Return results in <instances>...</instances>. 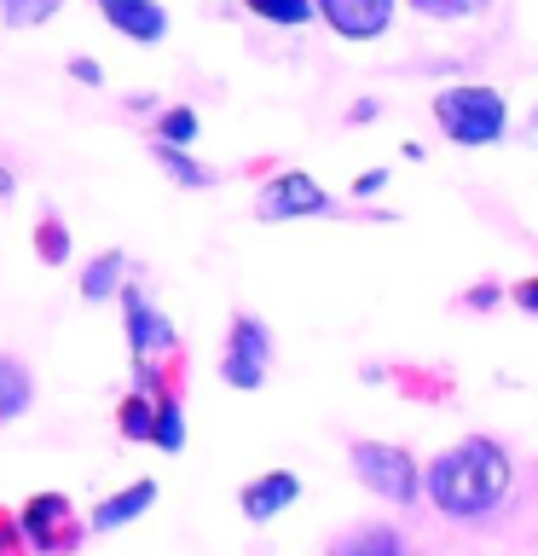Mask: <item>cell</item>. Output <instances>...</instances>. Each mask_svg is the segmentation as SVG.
Returning a JSON list of instances; mask_svg holds the SVG:
<instances>
[{
    "mask_svg": "<svg viewBox=\"0 0 538 556\" xmlns=\"http://www.w3.org/2000/svg\"><path fill=\"white\" fill-rule=\"evenodd\" d=\"M417 493H423L446 521H458V528H486V521H498L510 510L515 458L503 441H492V434H463L458 446L434 452V458L417 469Z\"/></svg>",
    "mask_w": 538,
    "mask_h": 556,
    "instance_id": "cell-1",
    "label": "cell"
},
{
    "mask_svg": "<svg viewBox=\"0 0 538 556\" xmlns=\"http://www.w3.org/2000/svg\"><path fill=\"white\" fill-rule=\"evenodd\" d=\"M428 111H434V122H440V134L451 139V146H463V151L498 146V139L510 134V99H503L492 81L440 87V93L428 99Z\"/></svg>",
    "mask_w": 538,
    "mask_h": 556,
    "instance_id": "cell-2",
    "label": "cell"
},
{
    "mask_svg": "<svg viewBox=\"0 0 538 556\" xmlns=\"http://www.w3.org/2000/svg\"><path fill=\"white\" fill-rule=\"evenodd\" d=\"M347 469H354V481H364L382 504H399V510H411L417 498V464L406 446H394V441H354L347 446Z\"/></svg>",
    "mask_w": 538,
    "mask_h": 556,
    "instance_id": "cell-3",
    "label": "cell"
},
{
    "mask_svg": "<svg viewBox=\"0 0 538 556\" xmlns=\"http://www.w3.org/2000/svg\"><path fill=\"white\" fill-rule=\"evenodd\" d=\"M12 516H17L24 545L35 556H76L81 539H87V521L76 516V504H69L64 493H29Z\"/></svg>",
    "mask_w": 538,
    "mask_h": 556,
    "instance_id": "cell-4",
    "label": "cell"
},
{
    "mask_svg": "<svg viewBox=\"0 0 538 556\" xmlns=\"http://www.w3.org/2000/svg\"><path fill=\"white\" fill-rule=\"evenodd\" d=\"M272 330L255 319V313H232V325H226V348H220V382L226 389H243V394H255L260 382H267L272 371Z\"/></svg>",
    "mask_w": 538,
    "mask_h": 556,
    "instance_id": "cell-5",
    "label": "cell"
},
{
    "mask_svg": "<svg viewBox=\"0 0 538 556\" xmlns=\"http://www.w3.org/2000/svg\"><path fill=\"white\" fill-rule=\"evenodd\" d=\"M116 302H121V330H128L133 359H180V330L168 325V313L156 307L145 290H139V285H121Z\"/></svg>",
    "mask_w": 538,
    "mask_h": 556,
    "instance_id": "cell-6",
    "label": "cell"
},
{
    "mask_svg": "<svg viewBox=\"0 0 538 556\" xmlns=\"http://www.w3.org/2000/svg\"><path fill=\"white\" fill-rule=\"evenodd\" d=\"M255 215L260 220H302V215H336V198L312 180L307 168H284V174H272L267 186H260V198H255Z\"/></svg>",
    "mask_w": 538,
    "mask_h": 556,
    "instance_id": "cell-7",
    "label": "cell"
},
{
    "mask_svg": "<svg viewBox=\"0 0 538 556\" xmlns=\"http://www.w3.org/2000/svg\"><path fill=\"white\" fill-rule=\"evenodd\" d=\"M399 12V0H312V17H324L330 29L342 35V41H376V35H388Z\"/></svg>",
    "mask_w": 538,
    "mask_h": 556,
    "instance_id": "cell-8",
    "label": "cell"
},
{
    "mask_svg": "<svg viewBox=\"0 0 538 556\" xmlns=\"http://www.w3.org/2000/svg\"><path fill=\"white\" fill-rule=\"evenodd\" d=\"M93 7L116 35H128V41H139V47H156L168 35V7L163 0H93Z\"/></svg>",
    "mask_w": 538,
    "mask_h": 556,
    "instance_id": "cell-9",
    "label": "cell"
},
{
    "mask_svg": "<svg viewBox=\"0 0 538 556\" xmlns=\"http://www.w3.org/2000/svg\"><path fill=\"white\" fill-rule=\"evenodd\" d=\"M295 498H302V476H295V469H267V476L243 481L238 510L249 521H272V516H284Z\"/></svg>",
    "mask_w": 538,
    "mask_h": 556,
    "instance_id": "cell-10",
    "label": "cell"
},
{
    "mask_svg": "<svg viewBox=\"0 0 538 556\" xmlns=\"http://www.w3.org/2000/svg\"><path fill=\"white\" fill-rule=\"evenodd\" d=\"M324 556H411V539L394 521H354L330 539Z\"/></svg>",
    "mask_w": 538,
    "mask_h": 556,
    "instance_id": "cell-11",
    "label": "cell"
},
{
    "mask_svg": "<svg viewBox=\"0 0 538 556\" xmlns=\"http://www.w3.org/2000/svg\"><path fill=\"white\" fill-rule=\"evenodd\" d=\"M156 504V481H128L121 493H111L99 504L93 516H87V533H116V528H128V521H139Z\"/></svg>",
    "mask_w": 538,
    "mask_h": 556,
    "instance_id": "cell-12",
    "label": "cell"
},
{
    "mask_svg": "<svg viewBox=\"0 0 538 556\" xmlns=\"http://www.w3.org/2000/svg\"><path fill=\"white\" fill-rule=\"evenodd\" d=\"M35 371H29V359H17V354H0V424H17V417H29L35 406Z\"/></svg>",
    "mask_w": 538,
    "mask_h": 556,
    "instance_id": "cell-13",
    "label": "cell"
},
{
    "mask_svg": "<svg viewBox=\"0 0 538 556\" xmlns=\"http://www.w3.org/2000/svg\"><path fill=\"white\" fill-rule=\"evenodd\" d=\"M145 446L168 452V458L185 446V406H180V389L151 394V434H145Z\"/></svg>",
    "mask_w": 538,
    "mask_h": 556,
    "instance_id": "cell-14",
    "label": "cell"
},
{
    "mask_svg": "<svg viewBox=\"0 0 538 556\" xmlns=\"http://www.w3.org/2000/svg\"><path fill=\"white\" fill-rule=\"evenodd\" d=\"M151 163L163 168L180 191H203V186H215V168L197 163V156H191L185 146H163V139H151Z\"/></svg>",
    "mask_w": 538,
    "mask_h": 556,
    "instance_id": "cell-15",
    "label": "cell"
},
{
    "mask_svg": "<svg viewBox=\"0 0 538 556\" xmlns=\"http://www.w3.org/2000/svg\"><path fill=\"white\" fill-rule=\"evenodd\" d=\"M121 278H128V255H121V250H99L81 267V302H111V295L121 290Z\"/></svg>",
    "mask_w": 538,
    "mask_h": 556,
    "instance_id": "cell-16",
    "label": "cell"
},
{
    "mask_svg": "<svg viewBox=\"0 0 538 556\" xmlns=\"http://www.w3.org/2000/svg\"><path fill=\"white\" fill-rule=\"evenodd\" d=\"M197 134H203V116L191 111V104H163L156 111V128H151V139H163V146H197Z\"/></svg>",
    "mask_w": 538,
    "mask_h": 556,
    "instance_id": "cell-17",
    "label": "cell"
},
{
    "mask_svg": "<svg viewBox=\"0 0 538 556\" xmlns=\"http://www.w3.org/2000/svg\"><path fill=\"white\" fill-rule=\"evenodd\" d=\"M116 434H121V441H133V446H145V434H151V394H145V389L121 394V406H116Z\"/></svg>",
    "mask_w": 538,
    "mask_h": 556,
    "instance_id": "cell-18",
    "label": "cell"
},
{
    "mask_svg": "<svg viewBox=\"0 0 538 556\" xmlns=\"http://www.w3.org/2000/svg\"><path fill=\"white\" fill-rule=\"evenodd\" d=\"M64 12V0H0V24L7 29H41Z\"/></svg>",
    "mask_w": 538,
    "mask_h": 556,
    "instance_id": "cell-19",
    "label": "cell"
},
{
    "mask_svg": "<svg viewBox=\"0 0 538 556\" xmlns=\"http://www.w3.org/2000/svg\"><path fill=\"white\" fill-rule=\"evenodd\" d=\"M243 7H249V17H260V24H278V29L312 24V0H243Z\"/></svg>",
    "mask_w": 538,
    "mask_h": 556,
    "instance_id": "cell-20",
    "label": "cell"
},
{
    "mask_svg": "<svg viewBox=\"0 0 538 556\" xmlns=\"http://www.w3.org/2000/svg\"><path fill=\"white\" fill-rule=\"evenodd\" d=\"M406 7L428 24H463V17H481L492 0H406Z\"/></svg>",
    "mask_w": 538,
    "mask_h": 556,
    "instance_id": "cell-21",
    "label": "cell"
},
{
    "mask_svg": "<svg viewBox=\"0 0 538 556\" xmlns=\"http://www.w3.org/2000/svg\"><path fill=\"white\" fill-rule=\"evenodd\" d=\"M35 255H41L47 267H64L69 261V232H64V220L52 215V208L41 215V226H35Z\"/></svg>",
    "mask_w": 538,
    "mask_h": 556,
    "instance_id": "cell-22",
    "label": "cell"
},
{
    "mask_svg": "<svg viewBox=\"0 0 538 556\" xmlns=\"http://www.w3.org/2000/svg\"><path fill=\"white\" fill-rule=\"evenodd\" d=\"M498 302H503V285H498V278H481V285L463 290V307H469V313H492Z\"/></svg>",
    "mask_w": 538,
    "mask_h": 556,
    "instance_id": "cell-23",
    "label": "cell"
},
{
    "mask_svg": "<svg viewBox=\"0 0 538 556\" xmlns=\"http://www.w3.org/2000/svg\"><path fill=\"white\" fill-rule=\"evenodd\" d=\"M0 556H29L24 528H17V516H12V510H0Z\"/></svg>",
    "mask_w": 538,
    "mask_h": 556,
    "instance_id": "cell-24",
    "label": "cell"
},
{
    "mask_svg": "<svg viewBox=\"0 0 538 556\" xmlns=\"http://www.w3.org/2000/svg\"><path fill=\"white\" fill-rule=\"evenodd\" d=\"M382 186H388V168H364L359 180H354V203H364V198H376Z\"/></svg>",
    "mask_w": 538,
    "mask_h": 556,
    "instance_id": "cell-25",
    "label": "cell"
},
{
    "mask_svg": "<svg viewBox=\"0 0 538 556\" xmlns=\"http://www.w3.org/2000/svg\"><path fill=\"white\" fill-rule=\"evenodd\" d=\"M69 76H76L81 87H99L104 70H99V59H69Z\"/></svg>",
    "mask_w": 538,
    "mask_h": 556,
    "instance_id": "cell-26",
    "label": "cell"
},
{
    "mask_svg": "<svg viewBox=\"0 0 538 556\" xmlns=\"http://www.w3.org/2000/svg\"><path fill=\"white\" fill-rule=\"evenodd\" d=\"M515 307L521 313H538V278H521V285H515Z\"/></svg>",
    "mask_w": 538,
    "mask_h": 556,
    "instance_id": "cell-27",
    "label": "cell"
},
{
    "mask_svg": "<svg viewBox=\"0 0 538 556\" xmlns=\"http://www.w3.org/2000/svg\"><path fill=\"white\" fill-rule=\"evenodd\" d=\"M376 111H382L376 99H359V104H347V122H376Z\"/></svg>",
    "mask_w": 538,
    "mask_h": 556,
    "instance_id": "cell-28",
    "label": "cell"
},
{
    "mask_svg": "<svg viewBox=\"0 0 538 556\" xmlns=\"http://www.w3.org/2000/svg\"><path fill=\"white\" fill-rule=\"evenodd\" d=\"M12 186H17V180H12L7 168H0V198H12Z\"/></svg>",
    "mask_w": 538,
    "mask_h": 556,
    "instance_id": "cell-29",
    "label": "cell"
}]
</instances>
